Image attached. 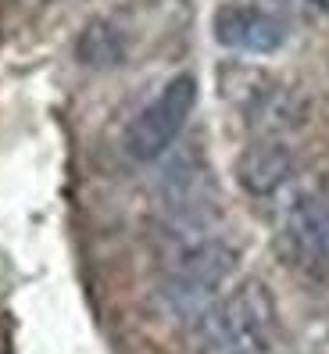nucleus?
I'll list each match as a JSON object with an SVG mask.
<instances>
[{
  "label": "nucleus",
  "instance_id": "6e6552de",
  "mask_svg": "<svg viewBox=\"0 0 329 354\" xmlns=\"http://www.w3.org/2000/svg\"><path fill=\"white\" fill-rule=\"evenodd\" d=\"M75 54L86 68H118L122 61H126V36H122V29H115L111 22L97 18V22H90L79 32Z\"/></svg>",
  "mask_w": 329,
  "mask_h": 354
},
{
  "label": "nucleus",
  "instance_id": "f257e3e1",
  "mask_svg": "<svg viewBox=\"0 0 329 354\" xmlns=\"http://www.w3.org/2000/svg\"><path fill=\"white\" fill-rule=\"evenodd\" d=\"M236 268L233 243L208 229H176L172 247L164 254V308L182 322H197L218 297L225 279Z\"/></svg>",
  "mask_w": 329,
  "mask_h": 354
},
{
  "label": "nucleus",
  "instance_id": "39448f33",
  "mask_svg": "<svg viewBox=\"0 0 329 354\" xmlns=\"http://www.w3.org/2000/svg\"><path fill=\"white\" fill-rule=\"evenodd\" d=\"M297 151L279 136H258L251 147H243L236 158V183L243 194L258 201L279 197L286 186L297 179Z\"/></svg>",
  "mask_w": 329,
  "mask_h": 354
},
{
  "label": "nucleus",
  "instance_id": "7ed1b4c3",
  "mask_svg": "<svg viewBox=\"0 0 329 354\" xmlns=\"http://www.w3.org/2000/svg\"><path fill=\"white\" fill-rule=\"evenodd\" d=\"M197 108V79L190 72L172 75L158 97L143 108L126 129V154L133 161H158L179 140Z\"/></svg>",
  "mask_w": 329,
  "mask_h": 354
},
{
  "label": "nucleus",
  "instance_id": "f03ea898",
  "mask_svg": "<svg viewBox=\"0 0 329 354\" xmlns=\"http://www.w3.org/2000/svg\"><path fill=\"white\" fill-rule=\"evenodd\" d=\"M276 297L261 279H247L222 294L194 322L200 354H265L276 337Z\"/></svg>",
  "mask_w": 329,
  "mask_h": 354
},
{
  "label": "nucleus",
  "instance_id": "0eeeda50",
  "mask_svg": "<svg viewBox=\"0 0 329 354\" xmlns=\"http://www.w3.org/2000/svg\"><path fill=\"white\" fill-rule=\"evenodd\" d=\"M247 122H251V129L258 136H286L304 126L308 118V104L301 93L286 90V86H276V82H269V86L254 90L251 97H247Z\"/></svg>",
  "mask_w": 329,
  "mask_h": 354
},
{
  "label": "nucleus",
  "instance_id": "1a4fd4ad",
  "mask_svg": "<svg viewBox=\"0 0 329 354\" xmlns=\"http://www.w3.org/2000/svg\"><path fill=\"white\" fill-rule=\"evenodd\" d=\"M308 4H315V8H322V11H326V8H329V0H308Z\"/></svg>",
  "mask_w": 329,
  "mask_h": 354
},
{
  "label": "nucleus",
  "instance_id": "20e7f679",
  "mask_svg": "<svg viewBox=\"0 0 329 354\" xmlns=\"http://www.w3.org/2000/svg\"><path fill=\"white\" fill-rule=\"evenodd\" d=\"M283 243L301 268L329 276V194L297 190L283 207Z\"/></svg>",
  "mask_w": 329,
  "mask_h": 354
},
{
  "label": "nucleus",
  "instance_id": "423d86ee",
  "mask_svg": "<svg viewBox=\"0 0 329 354\" xmlns=\"http://www.w3.org/2000/svg\"><path fill=\"white\" fill-rule=\"evenodd\" d=\"M215 39L236 54H276L286 44V26L272 11L251 4H225L215 11Z\"/></svg>",
  "mask_w": 329,
  "mask_h": 354
}]
</instances>
